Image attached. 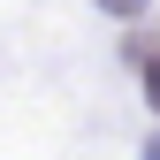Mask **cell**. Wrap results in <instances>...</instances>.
Instances as JSON below:
<instances>
[{"label":"cell","mask_w":160,"mask_h":160,"mask_svg":"<svg viewBox=\"0 0 160 160\" xmlns=\"http://www.w3.org/2000/svg\"><path fill=\"white\" fill-rule=\"evenodd\" d=\"M107 8H114V15H137V8H145V0H107Z\"/></svg>","instance_id":"obj_2"},{"label":"cell","mask_w":160,"mask_h":160,"mask_svg":"<svg viewBox=\"0 0 160 160\" xmlns=\"http://www.w3.org/2000/svg\"><path fill=\"white\" fill-rule=\"evenodd\" d=\"M137 61H145V92H152V107H160V46H152V38L137 46Z\"/></svg>","instance_id":"obj_1"}]
</instances>
